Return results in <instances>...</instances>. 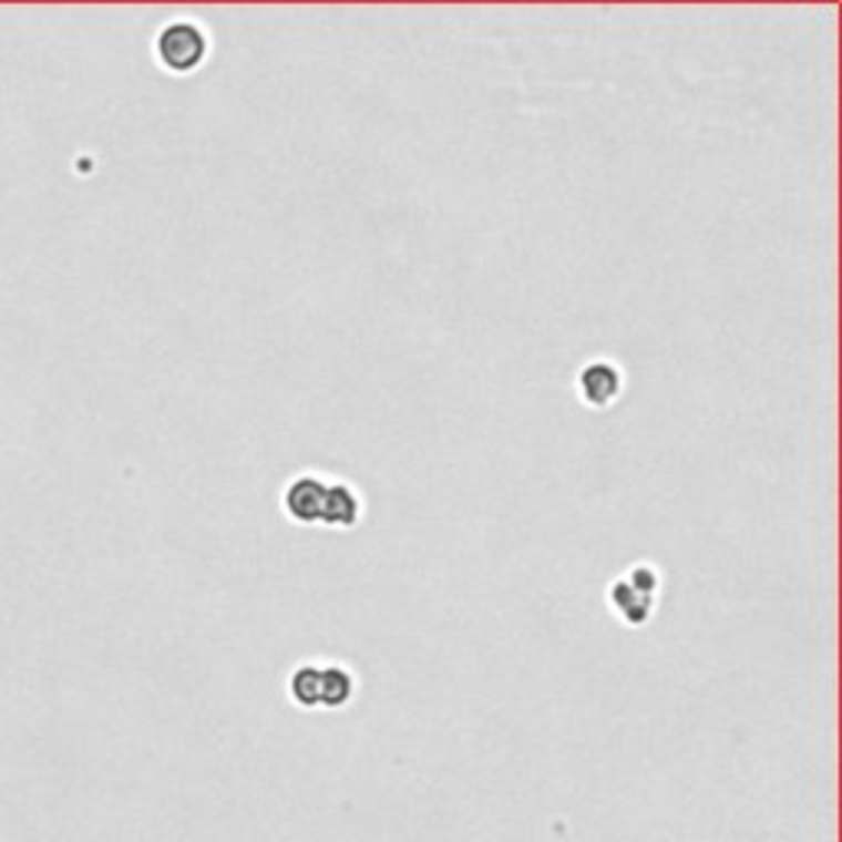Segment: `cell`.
I'll use <instances>...</instances> for the list:
<instances>
[{
  "mask_svg": "<svg viewBox=\"0 0 842 842\" xmlns=\"http://www.w3.org/2000/svg\"><path fill=\"white\" fill-rule=\"evenodd\" d=\"M287 691H290L297 708H304V711L319 708V665L316 661L297 665L294 675L287 678Z\"/></svg>",
  "mask_w": 842,
  "mask_h": 842,
  "instance_id": "obj_7",
  "label": "cell"
},
{
  "mask_svg": "<svg viewBox=\"0 0 842 842\" xmlns=\"http://www.w3.org/2000/svg\"><path fill=\"white\" fill-rule=\"evenodd\" d=\"M356 695V675L346 665L326 661L319 665V708L339 711L352 701Z\"/></svg>",
  "mask_w": 842,
  "mask_h": 842,
  "instance_id": "obj_6",
  "label": "cell"
},
{
  "mask_svg": "<svg viewBox=\"0 0 842 842\" xmlns=\"http://www.w3.org/2000/svg\"><path fill=\"white\" fill-rule=\"evenodd\" d=\"M623 389H626V372L616 359L596 356L583 362L576 372V399L586 409H596V412L613 409L623 399Z\"/></svg>",
  "mask_w": 842,
  "mask_h": 842,
  "instance_id": "obj_3",
  "label": "cell"
},
{
  "mask_svg": "<svg viewBox=\"0 0 842 842\" xmlns=\"http://www.w3.org/2000/svg\"><path fill=\"white\" fill-rule=\"evenodd\" d=\"M210 47H214V40H210L208 27L192 17H175V20L162 23L155 33V43H152L158 66L172 76L198 73L208 63Z\"/></svg>",
  "mask_w": 842,
  "mask_h": 842,
  "instance_id": "obj_1",
  "label": "cell"
},
{
  "mask_svg": "<svg viewBox=\"0 0 842 842\" xmlns=\"http://www.w3.org/2000/svg\"><path fill=\"white\" fill-rule=\"evenodd\" d=\"M362 514H366V504H362V494L356 491V484L329 481L319 526H326V530H356Z\"/></svg>",
  "mask_w": 842,
  "mask_h": 842,
  "instance_id": "obj_5",
  "label": "cell"
},
{
  "mask_svg": "<svg viewBox=\"0 0 842 842\" xmlns=\"http://www.w3.org/2000/svg\"><path fill=\"white\" fill-rule=\"evenodd\" d=\"M658 589H661V573L651 563H635L619 579L609 583L606 596H609L613 613L626 626H645L655 613Z\"/></svg>",
  "mask_w": 842,
  "mask_h": 842,
  "instance_id": "obj_2",
  "label": "cell"
},
{
  "mask_svg": "<svg viewBox=\"0 0 842 842\" xmlns=\"http://www.w3.org/2000/svg\"><path fill=\"white\" fill-rule=\"evenodd\" d=\"M329 478L322 471H300L280 491V511L290 524L319 526Z\"/></svg>",
  "mask_w": 842,
  "mask_h": 842,
  "instance_id": "obj_4",
  "label": "cell"
}]
</instances>
